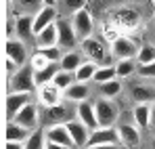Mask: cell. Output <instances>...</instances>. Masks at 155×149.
<instances>
[{
  "label": "cell",
  "instance_id": "6da1fadb",
  "mask_svg": "<svg viewBox=\"0 0 155 149\" xmlns=\"http://www.w3.org/2000/svg\"><path fill=\"white\" fill-rule=\"evenodd\" d=\"M80 49L86 55L88 61H94L97 65H113L115 63V57L111 52V46H107V42L99 40V38H86L80 42Z\"/></svg>",
  "mask_w": 155,
  "mask_h": 149
},
{
  "label": "cell",
  "instance_id": "7a4b0ae2",
  "mask_svg": "<svg viewBox=\"0 0 155 149\" xmlns=\"http://www.w3.org/2000/svg\"><path fill=\"white\" fill-rule=\"evenodd\" d=\"M109 23L115 25L122 34L124 32H134V29H138L140 23H143V15L136 8H132V6H122V8H115L111 13Z\"/></svg>",
  "mask_w": 155,
  "mask_h": 149
},
{
  "label": "cell",
  "instance_id": "3957f363",
  "mask_svg": "<svg viewBox=\"0 0 155 149\" xmlns=\"http://www.w3.org/2000/svg\"><path fill=\"white\" fill-rule=\"evenodd\" d=\"M42 116V124L44 126H54V124H67L76 118V109L69 105V101H63L59 105H51V107H42L40 111Z\"/></svg>",
  "mask_w": 155,
  "mask_h": 149
},
{
  "label": "cell",
  "instance_id": "277c9868",
  "mask_svg": "<svg viewBox=\"0 0 155 149\" xmlns=\"http://www.w3.org/2000/svg\"><path fill=\"white\" fill-rule=\"evenodd\" d=\"M36 86H38L36 84V72L29 63L19 67L8 78V93H34Z\"/></svg>",
  "mask_w": 155,
  "mask_h": 149
},
{
  "label": "cell",
  "instance_id": "5b68a950",
  "mask_svg": "<svg viewBox=\"0 0 155 149\" xmlns=\"http://www.w3.org/2000/svg\"><path fill=\"white\" fill-rule=\"evenodd\" d=\"M4 57L13 59L19 67H23L29 63L31 55H29V46H27L25 40L13 36V38H6V44H4Z\"/></svg>",
  "mask_w": 155,
  "mask_h": 149
},
{
  "label": "cell",
  "instance_id": "8992f818",
  "mask_svg": "<svg viewBox=\"0 0 155 149\" xmlns=\"http://www.w3.org/2000/svg\"><path fill=\"white\" fill-rule=\"evenodd\" d=\"M94 109H97L99 126H115L117 116H120V109H117V105L113 103V99L99 97V99L94 101Z\"/></svg>",
  "mask_w": 155,
  "mask_h": 149
},
{
  "label": "cell",
  "instance_id": "52a82bcc",
  "mask_svg": "<svg viewBox=\"0 0 155 149\" xmlns=\"http://www.w3.org/2000/svg\"><path fill=\"white\" fill-rule=\"evenodd\" d=\"M69 19H71V25H74V29H76L80 42L92 36V32H94V19H92V13H90L88 8H82V11L74 13Z\"/></svg>",
  "mask_w": 155,
  "mask_h": 149
},
{
  "label": "cell",
  "instance_id": "ba28073f",
  "mask_svg": "<svg viewBox=\"0 0 155 149\" xmlns=\"http://www.w3.org/2000/svg\"><path fill=\"white\" fill-rule=\"evenodd\" d=\"M138 49H140L138 42H136L134 38L126 36V34H122V36L111 44V52H113L115 61H117V59H136Z\"/></svg>",
  "mask_w": 155,
  "mask_h": 149
},
{
  "label": "cell",
  "instance_id": "9c48e42d",
  "mask_svg": "<svg viewBox=\"0 0 155 149\" xmlns=\"http://www.w3.org/2000/svg\"><path fill=\"white\" fill-rule=\"evenodd\" d=\"M57 29H59V46L63 50H74L80 44V38H78L76 29H74L69 19L59 17L57 19Z\"/></svg>",
  "mask_w": 155,
  "mask_h": 149
},
{
  "label": "cell",
  "instance_id": "30bf717a",
  "mask_svg": "<svg viewBox=\"0 0 155 149\" xmlns=\"http://www.w3.org/2000/svg\"><path fill=\"white\" fill-rule=\"evenodd\" d=\"M88 145H122L120 132H117L115 126H99V128H94L90 132Z\"/></svg>",
  "mask_w": 155,
  "mask_h": 149
},
{
  "label": "cell",
  "instance_id": "8fae6325",
  "mask_svg": "<svg viewBox=\"0 0 155 149\" xmlns=\"http://www.w3.org/2000/svg\"><path fill=\"white\" fill-rule=\"evenodd\" d=\"M17 124L25 126L27 130H38L40 124H42V116H40V111H38V107H36V103H27L25 107L13 118Z\"/></svg>",
  "mask_w": 155,
  "mask_h": 149
},
{
  "label": "cell",
  "instance_id": "7c38bea8",
  "mask_svg": "<svg viewBox=\"0 0 155 149\" xmlns=\"http://www.w3.org/2000/svg\"><path fill=\"white\" fill-rule=\"evenodd\" d=\"M57 19H59V8L44 4V6L34 15V34H40L44 27L57 23Z\"/></svg>",
  "mask_w": 155,
  "mask_h": 149
},
{
  "label": "cell",
  "instance_id": "4fadbf2b",
  "mask_svg": "<svg viewBox=\"0 0 155 149\" xmlns=\"http://www.w3.org/2000/svg\"><path fill=\"white\" fill-rule=\"evenodd\" d=\"M27 103H31V93H6V118L13 120Z\"/></svg>",
  "mask_w": 155,
  "mask_h": 149
},
{
  "label": "cell",
  "instance_id": "5bb4252c",
  "mask_svg": "<svg viewBox=\"0 0 155 149\" xmlns=\"http://www.w3.org/2000/svg\"><path fill=\"white\" fill-rule=\"evenodd\" d=\"M38 101H40L42 107H51V105L63 103L65 97H63V90L59 86H54L52 82H48V84H44V86L38 88Z\"/></svg>",
  "mask_w": 155,
  "mask_h": 149
},
{
  "label": "cell",
  "instance_id": "9a60e30c",
  "mask_svg": "<svg viewBox=\"0 0 155 149\" xmlns=\"http://www.w3.org/2000/svg\"><path fill=\"white\" fill-rule=\"evenodd\" d=\"M130 99L134 103H155V84L147 82L130 84Z\"/></svg>",
  "mask_w": 155,
  "mask_h": 149
},
{
  "label": "cell",
  "instance_id": "2e32d148",
  "mask_svg": "<svg viewBox=\"0 0 155 149\" xmlns=\"http://www.w3.org/2000/svg\"><path fill=\"white\" fill-rule=\"evenodd\" d=\"M46 132V141H52V143H59V145H67V147H74V139L67 130V124H54V126H46L44 128Z\"/></svg>",
  "mask_w": 155,
  "mask_h": 149
},
{
  "label": "cell",
  "instance_id": "e0dca14e",
  "mask_svg": "<svg viewBox=\"0 0 155 149\" xmlns=\"http://www.w3.org/2000/svg\"><path fill=\"white\" fill-rule=\"evenodd\" d=\"M67 130H69V134H71V139H74V145L76 147H86L88 145V139H90V128L84 124V122H80L78 118H74L71 122H67Z\"/></svg>",
  "mask_w": 155,
  "mask_h": 149
},
{
  "label": "cell",
  "instance_id": "ac0fdd59",
  "mask_svg": "<svg viewBox=\"0 0 155 149\" xmlns=\"http://www.w3.org/2000/svg\"><path fill=\"white\" fill-rule=\"evenodd\" d=\"M76 118L80 120V122H84V124L88 126L90 130L99 128L97 109H94V101H92V103H88V101H82V103H78V107H76Z\"/></svg>",
  "mask_w": 155,
  "mask_h": 149
},
{
  "label": "cell",
  "instance_id": "d6986e66",
  "mask_svg": "<svg viewBox=\"0 0 155 149\" xmlns=\"http://www.w3.org/2000/svg\"><path fill=\"white\" fill-rule=\"evenodd\" d=\"M117 132H120V141H122L124 147H134V145L140 143V128L136 124L124 122V124L117 126Z\"/></svg>",
  "mask_w": 155,
  "mask_h": 149
},
{
  "label": "cell",
  "instance_id": "ffe728a7",
  "mask_svg": "<svg viewBox=\"0 0 155 149\" xmlns=\"http://www.w3.org/2000/svg\"><path fill=\"white\" fill-rule=\"evenodd\" d=\"M15 36L25 40V42L36 38V34H34V15H19V17H15Z\"/></svg>",
  "mask_w": 155,
  "mask_h": 149
},
{
  "label": "cell",
  "instance_id": "44dd1931",
  "mask_svg": "<svg viewBox=\"0 0 155 149\" xmlns=\"http://www.w3.org/2000/svg\"><path fill=\"white\" fill-rule=\"evenodd\" d=\"M34 42H36V46H38V49L57 46V44H59V29H57V23L48 25V27H44L40 34H36Z\"/></svg>",
  "mask_w": 155,
  "mask_h": 149
},
{
  "label": "cell",
  "instance_id": "7402d4cb",
  "mask_svg": "<svg viewBox=\"0 0 155 149\" xmlns=\"http://www.w3.org/2000/svg\"><path fill=\"white\" fill-rule=\"evenodd\" d=\"M63 97H65V101H69V103H82V101H88L90 88H88L86 82H74L69 88L63 90Z\"/></svg>",
  "mask_w": 155,
  "mask_h": 149
},
{
  "label": "cell",
  "instance_id": "603a6c76",
  "mask_svg": "<svg viewBox=\"0 0 155 149\" xmlns=\"http://www.w3.org/2000/svg\"><path fill=\"white\" fill-rule=\"evenodd\" d=\"M11 4V11H15L17 13V17L19 15H36L42 6H44V0H8Z\"/></svg>",
  "mask_w": 155,
  "mask_h": 149
},
{
  "label": "cell",
  "instance_id": "cb8c5ba5",
  "mask_svg": "<svg viewBox=\"0 0 155 149\" xmlns=\"http://www.w3.org/2000/svg\"><path fill=\"white\" fill-rule=\"evenodd\" d=\"M86 61V55L82 52V49H74V50H65V55H63V59H61V69H65V72H74L76 74V69Z\"/></svg>",
  "mask_w": 155,
  "mask_h": 149
},
{
  "label": "cell",
  "instance_id": "d4e9b609",
  "mask_svg": "<svg viewBox=\"0 0 155 149\" xmlns=\"http://www.w3.org/2000/svg\"><path fill=\"white\" fill-rule=\"evenodd\" d=\"M132 118H134V124L140 130L149 128L151 126V105L149 103H136L132 109Z\"/></svg>",
  "mask_w": 155,
  "mask_h": 149
},
{
  "label": "cell",
  "instance_id": "484cf974",
  "mask_svg": "<svg viewBox=\"0 0 155 149\" xmlns=\"http://www.w3.org/2000/svg\"><path fill=\"white\" fill-rule=\"evenodd\" d=\"M31 134V130H27L25 126L17 124L15 120H8L6 124V132H4V139L6 141H19V143H25V139Z\"/></svg>",
  "mask_w": 155,
  "mask_h": 149
},
{
  "label": "cell",
  "instance_id": "4316f807",
  "mask_svg": "<svg viewBox=\"0 0 155 149\" xmlns=\"http://www.w3.org/2000/svg\"><path fill=\"white\" fill-rule=\"evenodd\" d=\"M113 67L117 72V78L124 80V78H130V76H134L138 72V61L136 59H117L113 63Z\"/></svg>",
  "mask_w": 155,
  "mask_h": 149
},
{
  "label": "cell",
  "instance_id": "83f0119b",
  "mask_svg": "<svg viewBox=\"0 0 155 149\" xmlns=\"http://www.w3.org/2000/svg\"><path fill=\"white\" fill-rule=\"evenodd\" d=\"M99 67H101V65H97L94 61H88V59H86V61H84V63L76 69V74H74V76H76V82H86V84H88V82H92V80H94V74H97V69H99Z\"/></svg>",
  "mask_w": 155,
  "mask_h": 149
},
{
  "label": "cell",
  "instance_id": "f1b7e54d",
  "mask_svg": "<svg viewBox=\"0 0 155 149\" xmlns=\"http://www.w3.org/2000/svg\"><path fill=\"white\" fill-rule=\"evenodd\" d=\"M122 90H124V86H122V80L120 78H113L109 82L99 84V97H105V99H115Z\"/></svg>",
  "mask_w": 155,
  "mask_h": 149
},
{
  "label": "cell",
  "instance_id": "f546056e",
  "mask_svg": "<svg viewBox=\"0 0 155 149\" xmlns=\"http://www.w3.org/2000/svg\"><path fill=\"white\" fill-rule=\"evenodd\" d=\"M61 72V63H48L46 67H42V69H38L36 72V84L38 86H44V84H48L54 80V76Z\"/></svg>",
  "mask_w": 155,
  "mask_h": 149
},
{
  "label": "cell",
  "instance_id": "4dcf8cb0",
  "mask_svg": "<svg viewBox=\"0 0 155 149\" xmlns=\"http://www.w3.org/2000/svg\"><path fill=\"white\" fill-rule=\"evenodd\" d=\"M25 149H46V132L42 128L31 130V134L25 139Z\"/></svg>",
  "mask_w": 155,
  "mask_h": 149
},
{
  "label": "cell",
  "instance_id": "1f68e13d",
  "mask_svg": "<svg viewBox=\"0 0 155 149\" xmlns=\"http://www.w3.org/2000/svg\"><path fill=\"white\" fill-rule=\"evenodd\" d=\"M57 4H59V11H61V13H65V15L71 17L74 13L86 8L88 0H57Z\"/></svg>",
  "mask_w": 155,
  "mask_h": 149
},
{
  "label": "cell",
  "instance_id": "d6a6232c",
  "mask_svg": "<svg viewBox=\"0 0 155 149\" xmlns=\"http://www.w3.org/2000/svg\"><path fill=\"white\" fill-rule=\"evenodd\" d=\"M136 61H138V65L153 63L155 61V44H140L138 55H136Z\"/></svg>",
  "mask_w": 155,
  "mask_h": 149
},
{
  "label": "cell",
  "instance_id": "836d02e7",
  "mask_svg": "<svg viewBox=\"0 0 155 149\" xmlns=\"http://www.w3.org/2000/svg\"><path fill=\"white\" fill-rule=\"evenodd\" d=\"M113 78H117L115 67H113V65H101V67L97 69V74H94V80H92V82L103 84V82H109V80H113Z\"/></svg>",
  "mask_w": 155,
  "mask_h": 149
},
{
  "label": "cell",
  "instance_id": "e575fe53",
  "mask_svg": "<svg viewBox=\"0 0 155 149\" xmlns=\"http://www.w3.org/2000/svg\"><path fill=\"white\" fill-rule=\"evenodd\" d=\"M74 82H76V76H74V72H65V69H61L59 74L54 76V80H52V84H54V86H59L61 90L69 88Z\"/></svg>",
  "mask_w": 155,
  "mask_h": 149
},
{
  "label": "cell",
  "instance_id": "d590c367",
  "mask_svg": "<svg viewBox=\"0 0 155 149\" xmlns=\"http://www.w3.org/2000/svg\"><path fill=\"white\" fill-rule=\"evenodd\" d=\"M48 61H52V63H61V59H63V55H65V50L61 49L59 44L57 46H48V49H38Z\"/></svg>",
  "mask_w": 155,
  "mask_h": 149
},
{
  "label": "cell",
  "instance_id": "8d00e7d4",
  "mask_svg": "<svg viewBox=\"0 0 155 149\" xmlns=\"http://www.w3.org/2000/svg\"><path fill=\"white\" fill-rule=\"evenodd\" d=\"M120 36H122V32H120V29H117L115 25L107 23V25L103 27V38H105V42H107L109 46H111V44H113V42H115V40L120 38Z\"/></svg>",
  "mask_w": 155,
  "mask_h": 149
},
{
  "label": "cell",
  "instance_id": "74e56055",
  "mask_svg": "<svg viewBox=\"0 0 155 149\" xmlns=\"http://www.w3.org/2000/svg\"><path fill=\"white\" fill-rule=\"evenodd\" d=\"M48 63H52V61H48L40 50H36V52H31V59H29V65L34 67V72H38V69H42V67H46Z\"/></svg>",
  "mask_w": 155,
  "mask_h": 149
},
{
  "label": "cell",
  "instance_id": "f35d334b",
  "mask_svg": "<svg viewBox=\"0 0 155 149\" xmlns=\"http://www.w3.org/2000/svg\"><path fill=\"white\" fill-rule=\"evenodd\" d=\"M138 76L145 80H155V61L147 65H138Z\"/></svg>",
  "mask_w": 155,
  "mask_h": 149
},
{
  "label": "cell",
  "instance_id": "ab89813d",
  "mask_svg": "<svg viewBox=\"0 0 155 149\" xmlns=\"http://www.w3.org/2000/svg\"><path fill=\"white\" fill-rule=\"evenodd\" d=\"M4 69H6V76L11 78V76L15 74L17 69H19V65L13 61V59H8V57H4Z\"/></svg>",
  "mask_w": 155,
  "mask_h": 149
},
{
  "label": "cell",
  "instance_id": "60d3db41",
  "mask_svg": "<svg viewBox=\"0 0 155 149\" xmlns=\"http://www.w3.org/2000/svg\"><path fill=\"white\" fill-rule=\"evenodd\" d=\"M4 149H25V145H23V143H19V141H6Z\"/></svg>",
  "mask_w": 155,
  "mask_h": 149
},
{
  "label": "cell",
  "instance_id": "b9f144b4",
  "mask_svg": "<svg viewBox=\"0 0 155 149\" xmlns=\"http://www.w3.org/2000/svg\"><path fill=\"white\" fill-rule=\"evenodd\" d=\"M84 149H122V145H88Z\"/></svg>",
  "mask_w": 155,
  "mask_h": 149
},
{
  "label": "cell",
  "instance_id": "7bdbcfd3",
  "mask_svg": "<svg viewBox=\"0 0 155 149\" xmlns=\"http://www.w3.org/2000/svg\"><path fill=\"white\" fill-rule=\"evenodd\" d=\"M46 149H74V147H67V145H59V143L46 141Z\"/></svg>",
  "mask_w": 155,
  "mask_h": 149
},
{
  "label": "cell",
  "instance_id": "ee69618b",
  "mask_svg": "<svg viewBox=\"0 0 155 149\" xmlns=\"http://www.w3.org/2000/svg\"><path fill=\"white\" fill-rule=\"evenodd\" d=\"M151 126L155 128V103L151 105Z\"/></svg>",
  "mask_w": 155,
  "mask_h": 149
},
{
  "label": "cell",
  "instance_id": "f6af8a7d",
  "mask_svg": "<svg viewBox=\"0 0 155 149\" xmlns=\"http://www.w3.org/2000/svg\"><path fill=\"white\" fill-rule=\"evenodd\" d=\"M44 4H48V6H57V0H44Z\"/></svg>",
  "mask_w": 155,
  "mask_h": 149
},
{
  "label": "cell",
  "instance_id": "bcb514c9",
  "mask_svg": "<svg viewBox=\"0 0 155 149\" xmlns=\"http://www.w3.org/2000/svg\"><path fill=\"white\" fill-rule=\"evenodd\" d=\"M153 149H155V137H153Z\"/></svg>",
  "mask_w": 155,
  "mask_h": 149
},
{
  "label": "cell",
  "instance_id": "7dc6e473",
  "mask_svg": "<svg viewBox=\"0 0 155 149\" xmlns=\"http://www.w3.org/2000/svg\"><path fill=\"white\" fill-rule=\"evenodd\" d=\"M149 2H153V4H155V0H149Z\"/></svg>",
  "mask_w": 155,
  "mask_h": 149
}]
</instances>
